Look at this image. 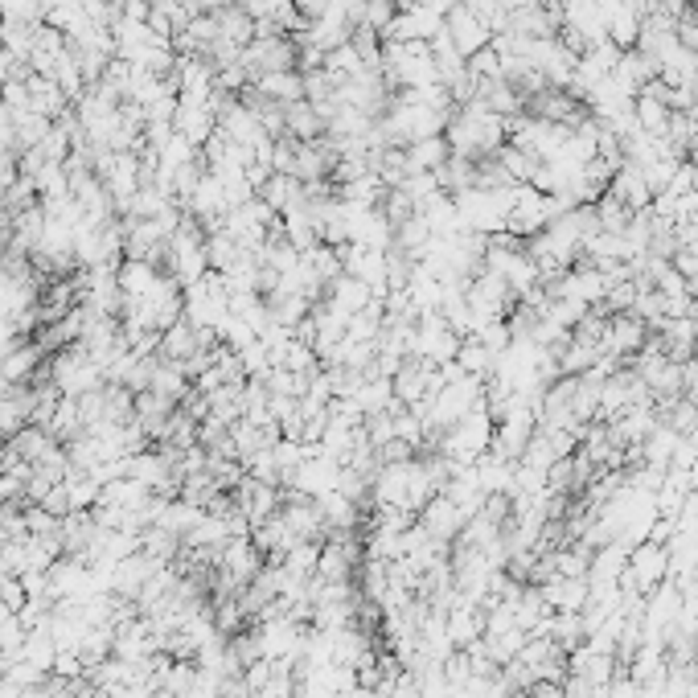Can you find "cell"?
I'll list each match as a JSON object with an SVG mask.
<instances>
[{"mask_svg": "<svg viewBox=\"0 0 698 698\" xmlns=\"http://www.w3.org/2000/svg\"><path fill=\"white\" fill-rule=\"evenodd\" d=\"M645 337H649V325L637 317V313H616L608 317V333H604V349L616 358H633L645 349Z\"/></svg>", "mask_w": 698, "mask_h": 698, "instance_id": "1", "label": "cell"}, {"mask_svg": "<svg viewBox=\"0 0 698 698\" xmlns=\"http://www.w3.org/2000/svg\"><path fill=\"white\" fill-rule=\"evenodd\" d=\"M325 300H329V304L337 308V313L349 321V317H358L362 308H370L378 296H374V288H370L366 280H358V276H349V271H345L341 280H333V284H329Z\"/></svg>", "mask_w": 698, "mask_h": 698, "instance_id": "2", "label": "cell"}, {"mask_svg": "<svg viewBox=\"0 0 698 698\" xmlns=\"http://www.w3.org/2000/svg\"><path fill=\"white\" fill-rule=\"evenodd\" d=\"M456 366H460V374H469V378H489L493 366H497V354L481 337H464L460 349H456Z\"/></svg>", "mask_w": 698, "mask_h": 698, "instance_id": "5", "label": "cell"}, {"mask_svg": "<svg viewBox=\"0 0 698 698\" xmlns=\"http://www.w3.org/2000/svg\"><path fill=\"white\" fill-rule=\"evenodd\" d=\"M633 214H637V210H629V206L620 202L616 193H608V189H604V198L596 202V222H600L604 235H620V239H625V230H629Z\"/></svg>", "mask_w": 698, "mask_h": 698, "instance_id": "8", "label": "cell"}, {"mask_svg": "<svg viewBox=\"0 0 698 698\" xmlns=\"http://www.w3.org/2000/svg\"><path fill=\"white\" fill-rule=\"evenodd\" d=\"M284 124H288V136H296V140H304V144H313V140L325 136V120H321L317 107L308 103V99L284 107Z\"/></svg>", "mask_w": 698, "mask_h": 698, "instance_id": "4", "label": "cell"}, {"mask_svg": "<svg viewBox=\"0 0 698 698\" xmlns=\"http://www.w3.org/2000/svg\"><path fill=\"white\" fill-rule=\"evenodd\" d=\"M407 157H411V169H415V173H436V169L452 157V148H448L444 136H428V140H415V144L407 148Z\"/></svg>", "mask_w": 698, "mask_h": 698, "instance_id": "7", "label": "cell"}, {"mask_svg": "<svg viewBox=\"0 0 698 698\" xmlns=\"http://www.w3.org/2000/svg\"><path fill=\"white\" fill-rule=\"evenodd\" d=\"M255 87L267 95V99H276V103H300L304 99V74L300 70H276V74H263V79H255Z\"/></svg>", "mask_w": 698, "mask_h": 698, "instance_id": "6", "label": "cell"}, {"mask_svg": "<svg viewBox=\"0 0 698 698\" xmlns=\"http://www.w3.org/2000/svg\"><path fill=\"white\" fill-rule=\"evenodd\" d=\"M259 198L276 210V214H288L292 206H300L304 202V181H296V177H288V173H271L263 185H259Z\"/></svg>", "mask_w": 698, "mask_h": 698, "instance_id": "3", "label": "cell"}, {"mask_svg": "<svg viewBox=\"0 0 698 698\" xmlns=\"http://www.w3.org/2000/svg\"><path fill=\"white\" fill-rule=\"evenodd\" d=\"M395 17H399V5H395V0H366L358 25H370L378 37H386V33H391V25H395Z\"/></svg>", "mask_w": 698, "mask_h": 698, "instance_id": "9", "label": "cell"}]
</instances>
